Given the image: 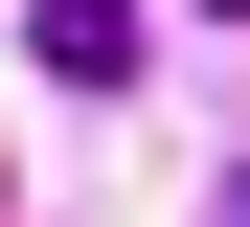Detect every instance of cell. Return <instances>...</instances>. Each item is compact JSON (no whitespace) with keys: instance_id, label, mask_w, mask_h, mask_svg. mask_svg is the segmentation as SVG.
Returning a JSON list of instances; mask_svg holds the SVG:
<instances>
[{"instance_id":"1","label":"cell","mask_w":250,"mask_h":227,"mask_svg":"<svg viewBox=\"0 0 250 227\" xmlns=\"http://www.w3.org/2000/svg\"><path fill=\"white\" fill-rule=\"evenodd\" d=\"M23 45H46L68 91H114V68H137V0H23Z\"/></svg>"}]
</instances>
